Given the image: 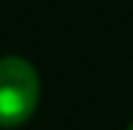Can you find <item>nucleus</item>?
Wrapping results in <instances>:
<instances>
[{"label": "nucleus", "instance_id": "nucleus-1", "mask_svg": "<svg viewBox=\"0 0 133 130\" xmlns=\"http://www.w3.org/2000/svg\"><path fill=\"white\" fill-rule=\"evenodd\" d=\"M42 83L36 68L21 56L0 59V127H18L36 112Z\"/></svg>", "mask_w": 133, "mask_h": 130}, {"label": "nucleus", "instance_id": "nucleus-2", "mask_svg": "<svg viewBox=\"0 0 133 130\" xmlns=\"http://www.w3.org/2000/svg\"><path fill=\"white\" fill-rule=\"evenodd\" d=\"M127 130H133V124H130V127H127Z\"/></svg>", "mask_w": 133, "mask_h": 130}]
</instances>
